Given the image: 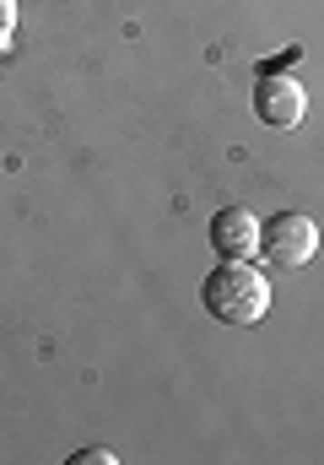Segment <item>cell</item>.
<instances>
[{
	"label": "cell",
	"mask_w": 324,
	"mask_h": 465,
	"mask_svg": "<svg viewBox=\"0 0 324 465\" xmlns=\"http://www.w3.org/2000/svg\"><path fill=\"white\" fill-rule=\"evenodd\" d=\"M201 303H206V314L221 320V325H254L270 309V282L249 260H221L211 276H206V287H201Z\"/></svg>",
	"instance_id": "1"
},
{
	"label": "cell",
	"mask_w": 324,
	"mask_h": 465,
	"mask_svg": "<svg viewBox=\"0 0 324 465\" xmlns=\"http://www.w3.org/2000/svg\"><path fill=\"white\" fill-rule=\"evenodd\" d=\"M260 249H265V260H276V265L298 271V265H309V260L319 254V228H314L303 212H281V217H270V223H265Z\"/></svg>",
	"instance_id": "2"
},
{
	"label": "cell",
	"mask_w": 324,
	"mask_h": 465,
	"mask_svg": "<svg viewBox=\"0 0 324 465\" xmlns=\"http://www.w3.org/2000/svg\"><path fill=\"white\" fill-rule=\"evenodd\" d=\"M254 114L265 119L270 130H298L309 114V93L298 87V76H281V71H265L260 87H254Z\"/></svg>",
	"instance_id": "3"
},
{
	"label": "cell",
	"mask_w": 324,
	"mask_h": 465,
	"mask_svg": "<svg viewBox=\"0 0 324 465\" xmlns=\"http://www.w3.org/2000/svg\"><path fill=\"white\" fill-rule=\"evenodd\" d=\"M211 249L221 260H249L260 249V223L249 206H221L211 217Z\"/></svg>",
	"instance_id": "4"
},
{
	"label": "cell",
	"mask_w": 324,
	"mask_h": 465,
	"mask_svg": "<svg viewBox=\"0 0 324 465\" xmlns=\"http://www.w3.org/2000/svg\"><path fill=\"white\" fill-rule=\"evenodd\" d=\"M11 27H16V0H0V44L11 38Z\"/></svg>",
	"instance_id": "5"
},
{
	"label": "cell",
	"mask_w": 324,
	"mask_h": 465,
	"mask_svg": "<svg viewBox=\"0 0 324 465\" xmlns=\"http://www.w3.org/2000/svg\"><path fill=\"white\" fill-rule=\"evenodd\" d=\"M71 465H113L108 450H82V455H71Z\"/></svg>",
	"instance_id": "6"
}]
</instances>
